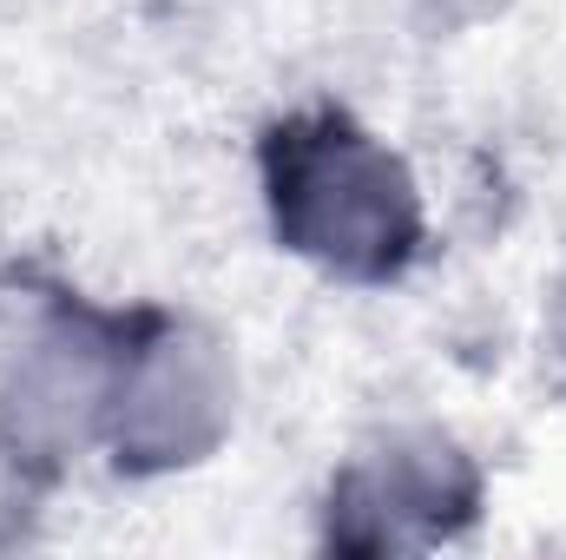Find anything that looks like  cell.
Masks as SVG:
<instances>
[{
    "label": "cell",
    "mask_w": 566,
    "mask_h": 560,
    "mask_svg": "<svg viewBox=\"0 0 566 560\" xmlns=\"http://www.w3.org/2000/svg\"><path fill=\"white\" fill-rule=\"evenodd\" d=\"M283 251L343 283H396L422 258V191L409 165L343 106H303L258 145Z\"/></svg>",
    "instance_id": "cell-1"
},
{
    "label": "cell",
    "mask_w": 566,
    "mask_h": 560,
    "mask_svg": "<svg viewBox=\"0 0 566 560\" xmlns=\"http://www.w3.org/2000/svg\"><path fill=\"white\" fill-rule=\"evenodd\" d=\"M231 428V363L224 350L178 323L145 310L126 330L113 409H106V448L119 475H171L205 462Z\"/></svg>",
    "instance_id": "cell-2"
},
{
    "label": "cell",
    "mask_w": 566,
    "mask_h": 560,
    "mask_svg": "<svg viewBox=\"0 0 566 560\" xmlns=\"http://www.w3.org/2000/svg\"><path fill=\"white\" fill-rule=\"evenodd\" d=\"M126 356V323L86 303H53L0 376V448L27 475H60L106 442V409Z\"/></svg>",
    "instance_id": "cell-3"
},
{
    "label": "cell",
    "mask_w": 566,
    "mask_h": 560,
    "mask_svg": "<svg viewBox=\"0 0 566 560\" xmlns=\"http://www.w3.org/2000/svg\"><path fill=\"white\" fill-rule=\"evenodd\" d=\"M481 468L448 435H382L329 481V541L349 554L428 548L474 521Z\"/></svg>",
    "instance_id": "cell-4"
}]
</instances>
